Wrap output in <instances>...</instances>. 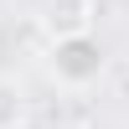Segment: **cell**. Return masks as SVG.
I'll return each instance as SVG.
<instances>
[{"label": "cell", "instance_id": "cell-3", "mask_svg": "<svg viewBox=\"0 0 129 129\" xmlns=\"http://www.w3.org/2000/svg\"><path fill=\"white\" fill-rule=\"evenodd\" d=\"M31 119V98H26V88H21L16 78H5L0 72V129H26Z\"/></svg>", "mask_w": 129, "mask_h": 129}, {"label": "cell", "instance_id": "cell-2", "mask_svg": "<svg viewBox=\"0 0 129 129\" xmlns=\"http://www.w3.org/2000/svg\"><path fill=\"white\" fill-rule=\"evenodd\" d=\"M98 21V0H41L36 26L47 31V41H67V36H93Z\"/></svg>", "mask_w": 129, "mask_h": 129}, {"label": "cell", "instance_id": "cell-1", "mask_svg": "<svg viewBox=\"0 0 129 129\" xmlns=\"http://www.w3.org/2000/svg\"><path fill=\"white\" fill-rule=\"evenodd\" d=\"M109 67V52H103L98 36H67L47 47V72L62 83V88H88V83L103 78Z\"/></svg>", "mask_w": 129, "mask_h": 129}]
</instances>
